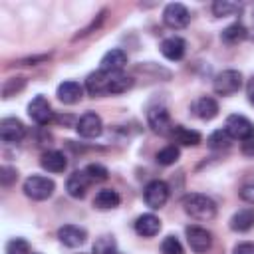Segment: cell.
<instances>
[{
    "mask_svg": "<svg viewBox=\"0 0 254 254\" xmlns=\"http://www.w3.org/2000/svg\"><path fill=\"white\" fill-rule=\"evenodd\" d=\"M240 198L244 200V202H248V204H254V185H244L242 189H240Z\"/></svg>",
    "mask_w": 254,
    "mask_h": 254,
    "instance_id": "836d02e7",
    "label": "cell"
},
{
    "mask_svg": "<svg viewBox=\"0 0 254 254\" xmlns=\"http://www.w3.org/2000/svg\"><path fill=\"white\" fill-rule=\"evenodd\" d=\"M232 254H254V242H240V244H236Z\"/></svg>",
    "mask_w": 254,
    "mask_h": 254,
    "instance_id": "d590c367",
    "label": "cell"
},
{
    "mask_svg": "<svg viewBox=\"0 0 254 254\" xmlns=\"http://www.w3.org/2000/svg\"><path fill=\"white\" fill-rule=\"evenodd\" d=\"M185 212L194 220H212L216 216V204L212 198L200 192H189L183 196Z\"/></svg>",
    "mask_w": 254,
    "mask_h": 254,
    "instance_id": "7a4b0ae2",
    "label": "cell"
},
{
    "mask_svg": "<svg viewBox=\"0 0 254 254\" xmlns=\"http://www.w3.org/2000/svg\"><path fill=\"white\" fill-rule=\"evenodd\" d=\"M179 157H181V151H179V147H177V145H167V147H163V149L155 155L157 163H159V165H163V167L175 165V163L179 161Z\"/></svg>",
    "mask_w": 254,
    "mask_h": 254,
    "instance_id": "d4e9b609",
    "label": "cell"
},
{
    "mask_svg": "<svg viewBox=\"0 0 254 254\" xmlns=\"http://www.w3.org/2000/svg\"><path fill=\"white\" fill-rule=\"evenodd\" d=\"M159 230H161V220H159V216H155L151 212L141 214L135 220V232L143 238H153L159 234Z\"/></svg>",
    "mask_w": 254,
    "mask_h": 254,
    "instance_id": "e0dca14e",
    "label": "cell"
},
{
    "mask_svg": "<svg viewBox=\"0 0 254 254\" xmlns=\"http://www.w3.org/2000/svg\"><path fill=\"white\" fill-rule=\"evenodd\" d=\"M24 77H10V79H6L4 81V85H2V95L4 97H10V95H16L22 87H24Z\"/></svg>",
    "mask_w": 254,
    "mask_h": 254,
    "instance_id": "4dcf8cb0",
    "label": "cell"
},
{
    "mask_svg": "<svg viewBox=\"0 0 254 254\" xmlns=\"http://www.w3.org/2000/svg\"><path fill=\"white\" fill-rule=\"evenodd\" d=\"M147 123H149V127H151L155 133H159V135H167V133H171V129L175 127V125L171 123L169 111H167L163 105L149 107V111H147Z\"/></svg>",
    "mask_w": 254,
    "mask_h": 254,
    "instance_id": "9c48e42d",
    "label": "cell"
},
{
    "mask_svg": "<svg viewBox=\"0 0 254 254\" xmlns=\"http://www.w3.org/2000/svg\"><path fill=\"white\" fill-rule=\"evenodd\" d=\"M169 135L173 137L175 143H179V145H183V147H196V145L200 143V139H202L198 131L189 129V127H183V125H175Z\"/></svg>",
    "mask_w": 254,
    "mask_h": 254,
    "instance_id": "ac0fdd59",
    "label": "cell"
},
{
    "mask_svg": "<svg viewBox=\"0 0 254 254\" xmlns=\"http://www.w3.org/2000/svg\"><path fill=\"white\" fill-rule=\"evenodd\" d=\"M143 200L153 210L163 208L167 204V200H169V187H167V183L165 181H159V179L147 183V187L143 190Z\"/></svg>",
    "mask_w": 254,
    "mask_h": 254,
    "instance_id": "5b68a950",
    "label": "cell"
},
{
    "mask_svg": "<svg viewBox=\"0 0 254 254\" xmlns=\"http://www.w3.org/2000/svg\"><path fill=\"white\" fill-rule=\"evenodd\" d=\"M161 254H185V250L177 236H167L161 242Z\"/></svg>",
    "mask_w": 254,
    "mask_h": 254,
    "instance_id": "f1b7e54d",
    "label": "cell"
},
{
    "mask_svg": "<svg viewBox=\"0 0 254 254\" xmlns=\"http://www.w3.org/2000/svg\"><path fill=\"white\" fill-rule=\"evenodd\" d=\"M159 48H161V54L167 60L179 62V60H183V56L187 52V42L183 38H179V36H171V38H165Z\"/></svg>",
    "mask_w": 254,
    "mask_h": 254,
    "instance_id": "9a60e30c",
    "label": "cell"
},
{
    "mask_svg": "<svg viewBox=\"0 0 254 254\" xmlns=\"http://www.w3.org/2000/svg\"><path fill=\"white\" fill-rule=\"evenodd\" d=\"M26 135V127L16 117H4L0 121V139L4 143H20Z\"/></svg>",
    "mask_w": 254,
    "mask_h": 254,
    "instance_id": "7c38bea8",
    "label": "cell"
},
{
    "mask_svg": "<svg viewBox=\"0 0 254 254\" xmlns=\"http://www.w3.org/2000/svg\"><path fill=\"white\" fill-rule=\"evenodd\" d=\"M40 165L42 169H46L48 173H64L65 167H67V161H65V155L62 151H46L40 159Z\"/></svg>",
    "mask_w": 254,
    "mask_h": 254,
    "instance_id": "44dd1931",
    "label": "cell"
},
{
    "mask_svg": "<svg viewBox=\"0 0 254 254\" xmlns=\"http://www.w3.org/2000/svg\"><path fill=\"white\" fill-rule=\"evenodd\" d=\"M185 234H187V242L190 250L196 254H202L212 246V234L202 226H187Z\"/></svg>",
    "mask_w": 254,
    "mask_h": 254,
    "instance_id": "30bf717a",
    "label": "cell"
},
{
    "mask_svg": "<svg viewBox=\"0 0 254 254\" xmlns=\"http://www.w3.org/2000/svg\"><path fill=\"white\" fill-rule=\"evenodd\" d=\"M252 226H254V208H250V206L240 208L230 218V228L236 232H248Z\"/></svg>",
    "mask_w": 254,
    "mask_h": 254,
    "instance_id": "7402d4cb",
    "label": "cell"
},
{
    "mask_svg": "<svg viewBox=\"0 0 254 254\" xmlns=\"http://www.w3.org/2000/svg\"><path fill=\"white\" fill-rule=\"evenodd\" d=\"M34 254H38V252H34Z\"/></svg>",
    "mask_w": 254,
    "mask_h": 254,
    "instance_id": "74e56055",
    "label": "cell"
},
{
    "mask_svg": "<svg viewBox=\"0 0 254 254\" xmlns=\"http://www.w3.org/2000/svg\"><path fill=\"white\" fill-rule=\"evenodd\" d=\"M240 10H242V4H238V2L216 0V2L212 4V12H214V16H218V18H224V16H232V14L240 12Z\"/></svg>",
    "mask_w": 254,
    "mask_h": 254,
    "instance_id": "83f0119b",
    "label": "cell"
},
{
    "mask_svg": "<svg viewBox=\"0 0 254 254\" xmlns=\"http://www.w3.org/2000/svg\"><path fill=\"white\" fill-rule=\"evenodd\" d=\"M127 64V54L119 48H113L109 52H105V56L101 58V67L103 71H121Z\"/></svg>",
    "mask_w": 254,
    "mask_h": 254,
    "instance_id": "d6986e66",
    "label": "cell"
},
{
    "mask_svg": "<svg viewBox=\"0 0 254 254\" xmlns=\"http://www.w3.org/2000/svg\"><path fill=\"white\" fill-rule=\"evenodd\" d=\"M75 131H77L79 137H83V139H95V137H99L101 131H103V121H101V117H99L97 113L87 111V113H83V115L77 119Z\"/></svg>",
    "mask_w": 254,
    "mask_h": 254,
    "instance_id": "ba28073f",
    "label": "cell"
},
{
    "mask_svg": "<svg viewBox=\"0 0 254 254\" xmlns=\"http://www.w3.org/2000/svg\"><path fill=\"white\" fill-rule=\"evenodd\" d=\"M85 173L91 177V181H105V179L109 177V171H107L103 165H99V163L87 165V167H85Z\"/></svg>",
    "mask_w": 254,
    "mask_h": 254,
    "instance_id": "1f68e13d",
    "label": "cell"
},
{
    "mask_svg": "<svg viewBox=\"0 0 254 254\" xmlns=\"http://www.w3.org/2000/svg\"><path fill=\"white\" fill-rule=\"evenodd\" d=\"M242 87V73L238 69H224L214 77L212 89L214 93L222 95V97H230L234 93H238Z\"/></svg>",
    "mask_w": 254,
    "mask_h": 254,
    "instance_id": "277c9868",
    "label": "cell"
},
{
    "mask_svg": "<svg viewBox=\"0 0 254 254\" xmlns=\"http://www.w3.org/2000/svg\"><path fill=\"white\" fill-rule=\"evenodd\" d=\"M6 254H30V244L24 238H12L6 244Z\"/></svg>",
    "mask_w": 254,
    "mask_h": 254,
    "instance_id": "f546056e",
    "label": "cell"
},
{
    "mask_svg": "<svg viewBox=\"0 0 254 254\" xmlns=\"http://www.w3.org/2000/svg\"><path fill=\"white\" fill-rule=\"evenodd\" d=\"M28 115H30V119L34 121V123H38V125H46V123H50L52 121V105H50V101L44 97V95H36L30 103H28Z\"/></svg>",
    "mask_w": 254,
    "mask_h": 254,
    "instance_id": "8fae6325",
    "label": "cell"
},
{
    "mask_svg": "<svg viewBox=\"0 0 254 254\" xmlns=\"http://www.w3.org/2000/svg\"><path fill=\"white\" fill-rule=\"evenodd\" d=\"M91 254H117V242L113 236H99L93 242Z\"/></svg>",
    "mask_w": 254,
    "mask_h": 254,
    "instance_id": "4316f807",
    "label": "cell"
},
{
    "mask_svg": "<svg viewBox=\"0 0 254 254\" xmlns=\"http://www.w3.org/2000/svg\"><path fill=\"white\" fill-rule=\"evenodd\" d=\"M58 238L64 246L67 248H77L81 246L85 240H87V232L85 228L81 226H75V224H64L60 230H58Z\"/></svg>",
    "mask_w": 254,
    "mask_h": 254,
    "instance_id": "5bb4252c",
    "label": "cell"
},
{
    "mask_svg": "<svg viewBox=\"0 0 254 254\" xmlns=\"http://www.w3.org/2000/svg\"><path fill=\"white\" fill-rule=\"evenodd\" d=\"M121 202V196L117 190H111V189H103L95 194L93 198V206L97 210H111V208H117Z\"/></svg>",
    "mask_w": 254,
    "mask_h": 254,
    "instance_id": "603a6c76",
    "label": "cell"
},
{
    "mask_svg": "<svg viewBox=\"0 0 254 254\" xmlns=\"http://www.w3.org/2000/svg\"><path fill=\"white\" fill-rule=\"evenodd\" d=\"M91 183H93V181H91V177L85 173V169H83V171H75V173H71V175L67 177V181H65V190H67V194H69L71 198H83Z\"/></svg>",
    "mask_w": 254,
    "mask_h": 254,
    "instance_id": "4fadbf2b",
    "label": "cell"
},
{
    "mask_svg": "<svg viewBox=\"0 0 254 254\" xmlns=\"http://www.w3.org/2000/svg\"><path fill=\"white\" fill-rule=\"evenodd\" d=\"M163 22L173 30H183L190 22V12L181 2H171L163 10Z\"/></svg>",
    "mask_w": 254,
    "mask_h": 254,
    "instance_id": "8992f818",
    "label": "cell"
},
{
    "mask_svg": "<svg viewBox=\"0 0 254 254\" xmlns=\"http://www.w3.org/2000/svg\"><path fill=\"white\" fill-rule=\"evenodd\" d=\"M81 97H83V87H81L77 81L67 79V81H62V83L58 85V99H60L62 103L73 105V103H77Z\"/></svg>",
    "mask_w": 254,
    "mask_h": 254,
    "instance_id": "2e32d148",
    "label": "cell"
},
{
    "mask_svg": "<svg viewBox=\"0 0 254 254\" xmlns=\"http://www.w3.org/2000/svg\"><path fill=\"white\" fill-rule=\"evenodd\" d=\"M240 151L244 157H254V135L240 143Z\"/></svg>",
    "mask_w": 254,
    "mask_h": 254,
    "instance_id": "e575fe53",
    "label": "cell"
},
{
    "mask_svg": "<svg viewBox=\"0 0 254 254\" xmlns=\"http://www.w3.org/2000/svg\"><path fill=\"white\" fill-rule=\"evenodd\" d=\"M56 183L42 175H32L24 181V194L32 200H46L54 194Z\"/></svg>",
    "mask_w": 254,
    "mask_h": 254,
    "instance_id": "3957f363",
    "label": "cell"
},
{
    "mask_svg": "<svg viewBox=\"0 0 254 254\" xmlns=\"http://www.w3.org/2000/svg\"><path fill=\"white\" fill-rule=\"evenodd\" d=\"M192 111H194V115L198 119L210 121V119H214L218 115V103H216L214 97H206L204 95V97H200V99H196L192 103Z\"/></svg>",
    "mask_w": 254,
    "mask_h": 254,
    "instance_id": "ffe728a7",
    "label": "cell"
},
{
    "mask_svg": "<svg viewBox=\"0 0 254 254\" xmlns=\"http://www.w3.org/2000/svg\"><path fill=\"white\" fill-rule=\"evenodd\" d=\"M246 93H248L250 103H254V75L250 77V81H248V85H246Z\"/></svg>",
    "mask_w": 254,
    "mask_h": 254,
    "instance_id": "8d00e7d4",
    "label": "cell"
},
{
    "mask_svg": "<svg viewBox=\"0 0 254 254\" xmlns=\"http://www.w3.org/2000/svg\"><path fill=\"white\" fill-rule=\"evenodd\" d=\"M206 143H208L210 149H228L230 143H232V137L226 133V129H216L208 135Z\"/></svg>",
    "mask_w": 254,
    "mask_h": 254,
    "instance_id": "484cf974",
    "label": "cell"
},
{
    "mask_svg": "<svg viewBox=\"0 0 254 254\" xmlns=\"http://www.w3.org/2000/svg\"><path fill=\"white\" fill-rule=\"evenodd\" d=\"M224 129H226V133L232 139H238V141H244V139H248V137L254 135V123L248 117L238 115V113H232V115L226 117Z\"/></svg>",
    "mask_w": 254,
    "mask_h": 254,
    "instance_id": "52a82bcc",
    "label": "cell"
},
{
    "mask_svg": "<svg viewBox=\"0 0 254 254\" xmlns=\"http://www.w3.org/2000/svg\"><path fill=\"white\" fill-rule=\"evenodd\" d=\"M0 173H2V175H0V181H2L4 187H10V185L18 179V173H16V169H12V167H2Z\"/></svg>",
    "mask_w": 254,
    "mask_h": 254,
    "instance_id": "d6a6232c",
    "label": "cell"
},
{
    "mask_svg": "<svg viewBox=\"0 0 254 254\" xmlns=\"http://www.w3.org/2000/svg\"><path fill=\"white\" fill-rule=\"evenodd\" d=\"M131 85H133V79L127 77L121 71H103V69H97V71L89 73L87 79H85V89L93 97H99V95H117V93H123L127 89H131Z\"/></svg>",
    "mask_w": 254,
    "mask_h": 254,
    "instance_id": "6da1fadb",
    "label": "cell"
},
{
    "mask_svg": "<svg viewBox=\"0 0 254 254\" xmlns=\"http://www.w3.org/2000/svg\"><path fill=\"white\" fill-rule=\"evenodd\" d=\"M246 36H248L246 28H244L240 22H234V24H230V26H226V28L222 30L220 40H222L224 44H228V46H234V44L242 42Z\"/></svg>",
    "mask_w": 254,
    "mask_h": 254,
    "instance_id": "cb8c5ba5",
    "label": "cell"
}]
</instances>
